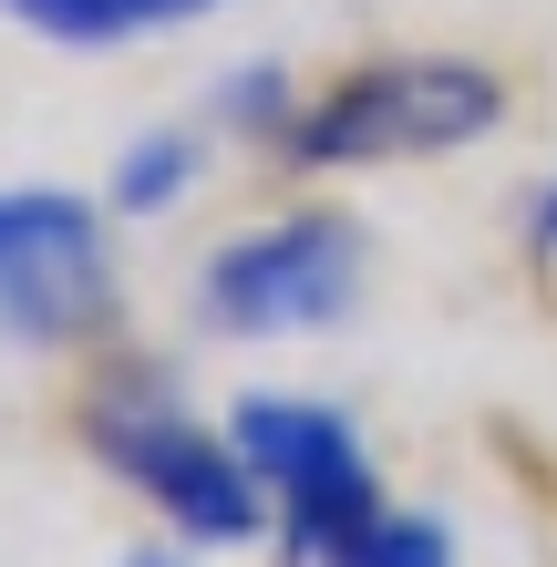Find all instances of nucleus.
Returning a JSON list of instances; mask_svg holds the SVG:
<instances>
[{"instance_id":"nucleus-1","label":"nucleus","mask_w":557,"mask_h":567,"mask_svg":"<svg viewBox=\"0 0 557 567\" xmlns=\"http://www.w3.org/2000/svg\"><path fill=\"white\" fill-rule=\"evenodd\" d=\"M83 444L114 464V485L124 495H145L155 516H166V537L176 547H248L258 526H269V495H258L248 475V454L227 444V433H207L166 382H104L83 403Z\"/></svg>"},{"instance_id":"nucleus-2","label":"nucleus","mask_w":557,"mask_h":567,"mask_svg":"<svg viewBox=\"0 0 557 567\" xmlns=\"http://www.w3.org/2000/svg\"><path fill=\"white\" fill-rule=\"evenodd\" d=\"M506 124V83L485 62H454V52H392L341 73L320 104H300L279 124L300 165H392V155H454L475 135Z\"/></svg>"},{"instance_id":"nucleus-3","label":"nucleus","mask_w":557,"mask_h":567,"mask_svg":"<svg viewBox=\"0 0 557 567\" xmlns=\"http://www.w3.org/2000/svg\"><path fill=\"white\" fill-rule=\"evenodd\" d=\"M227 444L248 454L258 495H269L289 567H331V557L382 516L372 444H362V423L331 413V403H300V392H248V403L227 413Z\"/></svg>"},{"instance_id":"nucleus-4","label":"nucleus","mask_w":557,"mask_h":567,"mask_svg":"<svg viewBox=\"0 0 557 567\" xmlns=\"http://www.w3.org/2000/svg\"><path fill=\"white\" fill-rule=\"evenodd\" d=\"M351 289H362V227L310 207V217H269L248 227V238H227L207 258V330L227 341H289V330H331L351 310Z\"/></svg>"},{"instance_id":"nucleus-5","label":"nucleus","mask_w":557,"mask_h":567,"mask_svg":"<svg viewBox=\"0 0 557 567\" xmlns=\"http://www.w3.org/2000/svg\"><path fill=\"white\" fill-rule=\"evenodd\" d=\"M114 310L104 217L62 186H0V330L31 351H62Z\"/></svg>"},{"instance_id":"nucleus-6","label":"nucleus","mask_w":557,"mask_h":567,"mask_svg":"<svg viewBox=\"0 0 557 567\" xmlns=\"http://www.w3.org/2000/svg\"><path fill=\"white\" fill-rule=\"evenodd\" d=\"M186 186H196V135H135L114 155V207L124 217H166Z\"/></svg>"},{"instance_id":"nucleus-7","label":"nucleus","mask_w":557,"mask_h":567,"mask_svg":"<svg viewBox=\"0 0 557 567\" xmlns=\"http://www.w3.org/2000/svg\"><path fill=\"white\" fill-rule=\"evenodd\" d=\"M331 567H454V526H444V516H403V506H382V516H372Z\"/></svg>"},{"instance_id":"nucleus-8","label":"nucleus","mask_w":557,"mask_h":567,"mask_svg":"<svg viewBox=\"0 0 557 567\" xmlns=\"http://www.w3.org/2000/svg\"><path fill=\"white\" fill-rule=\"evenodd\" d=\"M21 31H42V42H62V52H114L124 42V11L114 0H0Z\"/></svg>"},{"instance_id":"nucleus-9","label":"nucleus","mask_w":557,"mask_h":567,"mask_svg":"<svg viewBox=\"0 0 557 567\" xmlns=\"http://www.w3.org/2000/svg\"><path fill=\"white\" fill-rule=\"evenodd\" d=\"M124 567H196V547H145V557H124Z\"/></svg>"},{"instance_id":"nucleus-10","label":"nucleus","mask_w":557,"mask_h":567,"mask_svg":"<svg viewBox=\"0 0 557 567\" xmlns=\"http://www.w3.org/2000/svg\"><path fill=\"white\" fill-rule=\"evenodd\" d=\"M537 248H557V186L537 196Z\"/></svg>"}]
</instances>
